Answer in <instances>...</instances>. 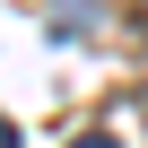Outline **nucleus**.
<instances>
[{"label": "nucleus", "mask_w": 148, "mask_h": 148, "mask_svg": "<svg viewBox=\"0 0 148 148\" xmlns=\"http://www.w3.org/2000/svg\"><path fill=\"white\" fill-rule=\"evenodd\" d=\"M0 139H18V131H9V122H0Z\"/></svg>", "instance_id": "f257e3e1"}]
</instances>
